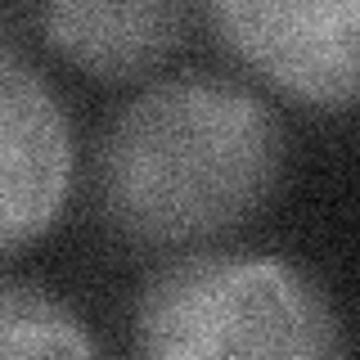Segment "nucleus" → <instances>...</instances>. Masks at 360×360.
I'll list each match as a JSON object with an SVG mask.
<instances>
[{
	"mask_svg": "<svg viewBox=\"0 0 360 360\" xmlns=\"http://www.w3.org/2000/svg\"><path fill=\"white\" fill-rule=\"evenodd\" d=\"M284 176V131L252 90L158 82L117 112L95 158L99 212L122 239L194 248L239 230Z\"/></svg>",
	"mask_w": 360,
	"mask_h": 360,
	"instance_id": "1",
	"label": "nucleus"
},
{
	"mask_svg": "<svg viewBox=\"0 0 360 360\" xmlns=\"http://www.w3.org/2000/svg\"><path fill=\"white\" fill-rule=\"evenodd\" d=\"M135 352L149 360L347 356L333 302L279 257H185L135 297Z\"/></svg>",
	"mask_w": 360,
	"mask_h": 360,
	"instance_id": "2",
	"label": "nucleus"
},
{
	"mask_svg": "<svg viewBox=\"0 0 360 360\" xmlns=\"http://www.w3.org/2000/svg\"><path fill=\"white\" fill-rule=\"evenodd\" d=\"M225 41L275 90L311 108H360V0H202Z\"/></svg>",
	"mask_w": 360,
	"mask_h": 360,
	"instance_id": "3",
	"label": "nucleus"
},
{
	"mask_svg": "<svg viewBox=\"0 0 360 360\" xmlns=\"http://www.w3.org/2000/svg\"><path fill=\"white\" fill-rule=\"evenodd\" d=\"M72 176V131L50 86L22 63L14 41L0 54V248L41 239L59 217Z\"/></svg>",
	"mask_w": 360,
	"mask_h": 360,
	"instance_id": "4",
	"label": "nucleus"
},
{
	"mask_svg": "<svg viewBox=\"0 0 360 360\" xmlns=\"http://www.w3.org/2000/svg\"><path fill=\"white\" fill-rule=\"evenodd\" d=\"M185 0H41L50 50L99 82H135L185 41Z\"/></svg>",
	"mask_w": 360,
	"mask_h": 360,
	"instance_id": "5",
	"label": "nucleus"
},
{
	"mask_svg": "<svg viewBox=\"0 0 360 360\" xmlns=\"http://www.w3.org/2000/svg\"><path fill=\"white\" fill-rule=\"evenodd\" d=\"M0 356L5 360H32V356L90 360L95 342L63 302H54L41 284L9 275L5 288H0Z\"/></svg>",
	"mask_w": 360,
	"mask_h": 360,
	"instance_id": "6",
	"label": "nucleus"
}]
</instances>
